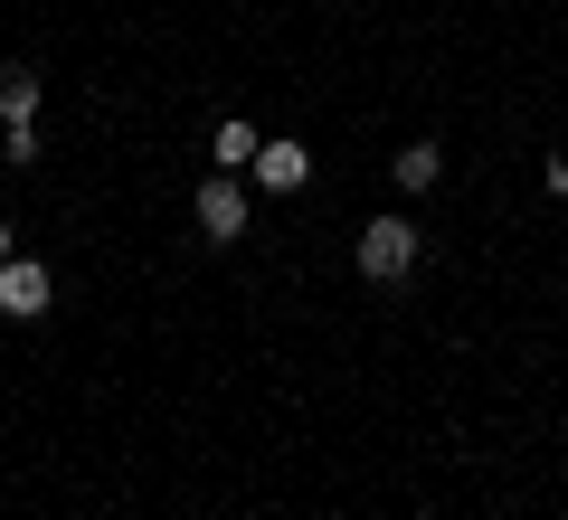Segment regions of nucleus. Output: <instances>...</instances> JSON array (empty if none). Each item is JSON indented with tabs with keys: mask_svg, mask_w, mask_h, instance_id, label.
Returning a JSON list of instances; mask_svg holds the SVG:
<instances>
[{
	"mask_svg": "<svg viewBox=\"0 0 568 520\" xmlns=\"http://www.w3.org/2000/svg\"><path fill=\"white\" fill-rule=\"evenodd\" d=\"M407 265H417V227H407V218H369L361 227V275L369 284H398Z\"/></svg>",
	"mask_w": 568,
	"mask_h": 520,
	"instance_id": "nucleus-1",
	"label": "nucleus"
},
{
	"mask_svg": "<svg viewBox=\"0 0 568 520\" xmlns=\"http://www.w3.org/2000/svg\"><path fill=\"white\" fill-rule=\"evenodd\" d=\"M48 294H58V284H48V265H29V256L0 265V313H10V322H39Z\"/></svg>",
	"mask_w": 568,
	"mask_h": 520,
	"instance_id": "nucleus-2",
	"label": "nucleus"
},
{
	"mask_svg": "<svg viewBox=\"0 0 568 520\" xmlns=\"http://www.w3.org/2000/svg\"><path fill=\"white\" fill-rule=\"evenodd\" d=\"M200 227H209V246L246 237V190L237 181H200Z\"/></svg>",
	"mask_w": 568,
	"mask_h": 520,
	"instance_id": "nucleus-3",
	"label": "nucleus"
},
{
	"mask_svg": "<svg viewBox=\"0 0 568 520\" xmlns=\"http://www.w3.org/2000/svg\"><path fill=\"white\" fill-rule=\"evenodd\" d=\"M256 181L275 190V200H284V190H304L313 181V152H304V142H256Z\"/></svg>",
	"mask_w": 568,
	"mask_h": 520,
	"instance_id": "nucleus-4",
	"label": "nucleus"
},
{
	"mask_svg": "<svg viewBox=\"0 0 568 520\" xmlns=\"http://www.w3.org/2000/svg\"><path fill=\"white\" fill-rule=\"evenodd\" d=\"M39 114V67H0V123Z\"/></svg>",
	"mask_w": 568,
	"mask_h": 520,
	"instance_id": "nucleus-5",
	"label": "nucleus"
},
{
	"mask_svg": "<svg viewBox=\"0 0 568 520\" xmlns=\"http://www.w3.org/2000/svg\"><path fill=\"white\" fill-rule=\"evenodd\" d=\"M388 171H398V190H436V171H446V152H436V142H407V152L388 161Z\"/></svg>",
	"mask_w": 568,
	"mask_h": 520,
	"instance_id": "nucleus-6",
	"label": "nucleus"
},
{
	"mask_svg": "<svg viewBox=\"0 0 568 520\" xmlns=\"http://www.w3.org/2000/svg\"><path fill=\"white\" fill-rule=\"evenodd\" d=\"M209 161H219V171H237V161H256V133H246V123H219V133H209Z\"/></svg>",
	"mask_w": 568,
	"mask_h": 520,
	"instance_id": "nucleus-7",
	"label": "nucleus"
},
{
	"mask_svg": "<svg viewBox=\"0 0 568 520\" xmlns=\"http://www.w3.org/2000/svg\"><path fill=\"white\" fill-rule=\"evenodd\" d=\"M0 265H10V218H0Z\"/></svg>",
	"mask_w": 568,
	"mask_h": 520,
	"instance_id": "nucleus-8",
	"label": "nucleus"
}]
</instances>
